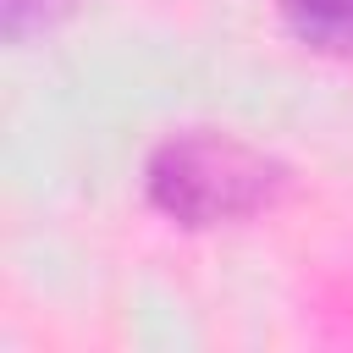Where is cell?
I'll return each mask as SVG.
<instances>
[{
	"mask_svg": "<svg viewBox=\"0 0 353 353\" xmlns=\"http://www.w3.org/2000/svg\"><path fill=\"white\" fill-rule=\"evenodd\" d=\"M287 188V165L232 132H176L143 160V199L176 226H232L270 210Z\"/></svg>",
	"mask_w": 353,
	"mask_h": 353,
	"instance_id": "1",
	"label": "cell"
},
{
	"mask_svg": "<svg viewBox=\"0 0 353 353\" xmlns=\"http://www.w3.org/2000/svg\"><path fill=\"white\" fill-rule=\"evenodd\" d=\"M281 28L314 55H353V0H276Z\"/></svg>",
	"mask_w": 353,
	"mask_h": 353,
	"instance_id": "2",
	"label": "cell"
},
{
	"mask_svg": "<svg viewBox=\"0 0 353 353\" xmlns=\"http://www.w3.org/2000/svg\"><path fill=\"white\" fill-rule=\"evenodd\" d=\"M77 0H0V28L11 44H28L33 33H50Z\"/></svg>",
	"mask_w": 353,
	"mask_h": 353,
	"instance_id": "3",
	"label": "cell"
}]
</instances>
